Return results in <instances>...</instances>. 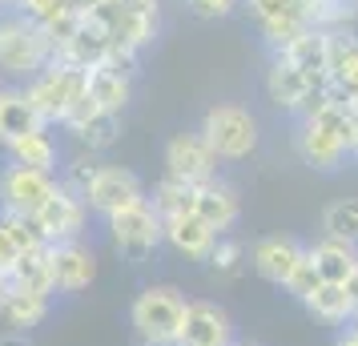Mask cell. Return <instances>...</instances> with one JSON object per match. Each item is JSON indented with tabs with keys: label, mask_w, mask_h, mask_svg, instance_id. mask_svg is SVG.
Instances as JSON below:
<instances>
[{
	"label": "cell",
	"mask_w": 358,
	"mask_h": 346,
	"mask_svg": "<svg viewBox=\"0 0 358 346\" xmlns=\"http://www.w3.org/2000/svg\"><path fill=\"white\" fill-rule=\"evenodd\" d=\"M57 189H61L57 173H41V169H29V165H4L0 169V210L4 214L36 217Z\"/></svg>",
	"instance_id": "9c48e42d"
},
{
	"label": "cell",
	"mask_w": 358,
	"mask_h": 346,
	"mask_svg": "<svg viewBox=\"0 0 358 346\" xmlns=\"http://www.w3.org/2000/svg\"><path fill=\"white\" fill-rule=\"evenodd\" d=\"M13 290H24V294H57V282H52V262H49V246L24 254L17 266H13Z\"/></svg>",
	"instance_id": "4316f807"
},
{
	"label": "cell",
	"mask_w": 358,
	"mask_h": 346,
	"mask_svg": "<svg viewBox=\"0 0 358 346\" xmlns=\"http://www.w3.org/2000/svg\"><path fill=\"white\" fill-rule=\"evenodd\" d=\"M242 8L250 13L254 29H258V36L266 41L270 52L290 49L294 41L310 29L302 0H242Z\"/></svg>",
	"instance_id": "30bf717a"
},
{
	"label": "cell",
	"mask_w": 358,
	"mask_h": 346,
	"mask_svg": "<svg viewBox=\"0 0 358 346\" xmlns=\"http://www.w3.org/2000/svg\"><path fill=\"white\" fill-rule=\"evenodd\" d=\"M185 306H189V298L173 282L141 286L129 306V326L137 334V343L173 346L178 343V330H181V318H185Z\"/></svg>",
	"instance_id": "277c9868"
},
{
	"label": "cell",
	"mask_w": 358,
	"mask_h": 346,
	"mask_svg": "<svg viewBox=\"0 0 358 346\" xmlns=\"http://www.w3.org/2000/svg\"><path fill=\"white\" fill-rule=\"evenodd\" d=\"M101 4H105V0H69V8H73L77 17H89V13H97Z\"/></svg>",
	"instance_id": "8d00e7d4"
},
{
	"label": "cell",
	"mask_w": 358,
	"mask_h": 346,
	"mask_svg": "<svg viewBox=\"0 0 358 346\" xmlns=\"http://www.w3.org/2000/svg\"><path fill=\"white\" fill-rule=\"evenodd\" d=\"M4 153H8V165H29V169L57 173V178H61V165H65L61 161V141H57V133L49 125L17 137L13 145H4Z\"/></svg>",
	"instance_id": "ffe728a7"
},
{
	"label": "cell",
	"mask_w": 358,
	"mask_h": 346,
	"mask_svg": "<svg viewBox=\"0 0 358 346\" xmlns=\"http://www.w3.org/2000/svg\"><path fill=\"white\" fill-rule=\"evenodd\" d=\"M45 121L36 117L33 101H29V93H24V85H0V145H13L17 137H24V133L41 129Z\"/></svg>",
	"instance_id": "44dd1931"
},
{
	"label": "cell",
	"mask_w": 358,
	"mask_h": 346,
	"mask_svg": "<svg viewBox=\"0 0 358 346\" xmlns=\"http://www.w3.org/2000/svg\"><path fill=\"white\" fill-rule=\"evenodd\" d=\"M310 262L322 274V282L346 286V278L358 274V246L355 242H338V238H318L310 246Z\"/></svg>",
	"instance_id": "603a6c76"
},
{
	"label": "cell",
	"mask_w": 358,
	"mask_h": 346,
	"mask_svg": "<svg viewBox=\"0 0 358 346\" xmlns=\"http://www.w3.org/2000/svg\"><path fill=\"white\" fill-rule=\"evenodd\" d=\"M105 233H109V246L121 262L129 266H145L157 258V250L165 246V222L162 214L141 201V206H133L125 214H117L105 222Z\"/></svg>",
	"instance_id": "52a82bcc"
},
{
	"label": "cell",
	"mask_w": 358,
	"mask_h": 346,
	"mask_svg": "<svg viewBox=\"0 0 358 346\" xmlns=\"http://www.w3.org/2000/svg\"><path fill=\"white\" fill-rule=\"evenodd\" d=\"M318 286H322V274L314 270V262H310V246H306V258H302V266H298V270H294V278L286 282V294L302 302V298H310Z\"/></svg>",
	"instance_id": "d6a6232c"
},
{
	"label": "cell",
	"mask_w": 358,
	"mask_h": 346,
	"mask_svg": "<svg viewBox=\"0 0 358 346\" xmlns=\"http://www.w3.org/2000/svg\"><path fill=\"white\" fill-rule=\"evenodd\" d=\"M234 343H238V330H234V318H229L226 306L213 302V298H189L173 346H234Z\"/></svg>",
	"instance_id": "7c38bea8"
},
{
	"label": "cell",
	"mask_w": 358,
	"mask_h": 346,
	"mask_svg": "<svg viewBox=\"0 0 358 346\" xmlns=\"http://www.w3.org/2000/svg\"><path fill=\"white\" fill-rule=\"evenodd\" d=\"M355 322H358V318H355Z\"/></svg>",
	"instance_id": "b9f144b4"
},
{
	"label": "cell",
	"mask_w": 358,
	"mask_h": 346,
	"mask_svg": "<svg viewBox=\"0 0 358 346\" xmlns=\"http://www.w3.org/2000/svg\"><path fill=\"white\" fill-rule=\"evenodd\" d=\"M24 93H29L36 117H41L49 129H69V125H77L85 113H93V105H89V85H85V69L65 65V61H52L49 69H41L33 81L24 85Z\"/></svg>",
	"instance_id": "7a4b0ae2"
},
{
	"label": "cell",
	"mask_w": 358,
	"mask_h": 346,
	"mask_svg": "<svg viewBox=\"0 0 358 346\" xmlns=\"http://www.w3.org/2000/svg\"><path fill=\"white\" fill-rule=\"evenodd\" d=\"M217 233L201 222L197 214H181V217H169L165 222V246L173 250L178 258H185V262H210V254L217 250Z\"/></svg>",
	"instance_id": "ac0fdd59"
},
{
	"label": "cell",
	"mask_w": 358,
	"mask_h": 346,
	"mask_svg": "<svg viewBox=\"0 0 358 346\" xmlns=\"http://www.w3.org/2000/svg\"><path fill=\"white\" fill-rule=\"evenodd\" d=\"M49 262H52V282L57 294H85L97 282V254L89 242H61L49 246Z\"/></svg>",
	"instance_id": "2e32d148"
},
{
	"label": "cell",
	"mask_w": 358,
	"mask_h": 346,
	"mask_svg": "<svg viewBox=\"0 0 358 346\" xmlns=\"http://www.w3.org/2000/svg\"><path fill=\"white\" fill-rule=\"evenodd\" d=\"M334 346H358V322H346L342 330H334Z\"/></svg>",
	"instance_id": "836d02e7"
},
{
	"label": "cell",
	"mask_w": 358,
	"mask_h": 346,
	"mask_svg": "<svg viewBox=\"0 0 358 346\" xmlns=\"http://www.w3.org/2000/svg\"><path fill=\"white\" fill-rule=\"evenodd\" d=\"M17 8V0H0V13H13Z\"/></svg>",
	"instance_id": "f35d334b"
},
{
	"label": "cell",
	"mask_w": 358,
	"mask_h": 346,
	"mask_svg": "<svg viewBox=\"0 0 358 346\" xmlns=\"http://www.w3.org/2000/svg\"><path fill=\"white\" fill-rule=\"evenodd\" d=\"M306 258V242H298L290 233H266L258 238L254 246H250V266H254V274L266 278L270 286H282L286 290V282L294 278V270L302 266Z\"/></svg>",
	"instance_id": "5bb4252c"
},
{
	"label": "cell",
	"mask_w": 358,
	"mask_h": 346,
	"mask_svg": "<svg viewBox=\"0 0 358 346\" xmlns=\"http://www.w3.org/2000/svg\"><path fill=\"white\" fill-rule=\"evenodd\" d=\"M197 129H201V137L217 153V161H245L262 145L258 117H254V109H245L238 101H213L210 109L201 113Z\"/></svg>",
	"instance_id": "5b68a950"
},
{
	"label": "cell",
	"mask_w": 358,
	"mask_h": 346,
	"mask_svg": "<svg viewBox=\"0 0 358 346\" xmlns=\"http://www.w3.org/2000/svg\"><path fill=\"white\" fill-rule=\"evenodd\" d=\"M262 93L266 101L274 105L278 113L286 117H310L326 97H330V89H322L318 81H310L302 69L294 65L290 57H282V52H270V61H266V73H262Z\"/></svg>",
	"instance_id": "8992f818"
},
{
	"label": "cell",
	"mask_w": 358,
	"mask_h": 346,
	"mask_svg": "<svg viewBox=\"0 0 358 346\" xmlns=\"http://www.w3.org/2000/svg\"><path fill=\"white\" fill-rule=\"evenodd\" d=\"M330 97L358 113V33L350 29L330 36Z\"/></svg>",
	"instance_id": "e0dca14e"
},
{
	"label": "cell",
	"mask_w": 358,
	"mask_h": 346,
	"mask_svg": "<svg viewBox=\"0 0 358 346\" xmlns=\"http://www.w3.org/2000/svg\"><path fill=\"white\" fill-rule=\"evenodd\" d=\"M238 8H242V0H185V13H189L194 20H206V24L229 20Z\"/></svg>",
	"instance_id": "1f68e13d"
},
{
	"label": "cell",
	"mask_w": 358,
	"mask_h": 346,
	"mask_svg": "<svg viewBox=\"0 0 358 346\" xmlns=\"http://www.w3.org/2000/svg\"><path fill=\"white\" fill-rule=\"evenodd\" d=\"M245 266H250V250H245V242H238V238H222L217 250L210 254L206 270H210L217 282H234V278H242L245 274Z\"/></svg>",
	"instance_id": "f1b7e54d"
},
{
	"label": "cell",
	"mask_w": 358,
	"mask_h": 346,
	"mask_svg": "<svg viewBox=\"0 0 358 346\" xmlns=\"http://www.w3.org/2000/svg\"><path fill=\"white\" fill-rule=\"evenodd\" d=\"M89 206H85L81 194H73V189H57L49 198V206L33 217L41 238H45V246H61V242H81L85 230H89Z\"/></svg>",
	"instance_id": "4fadbf2b"
},
{
	"label": "cell",
	"mask_w": 358,
	"mask_h": 346,
	"mask_svg": "<svg viewBox=\"0 0 358 346\" xmlns=\"http://www.w3.org/2000/svg\"><path fill=\"white\" fill-rule=\"evenodd\" d=\"M165 178H178L185 185H201L217 178V153L210 149V141L201 137V129H178L165 141Z\"/></svg>",
	"instance_id": "8fae6325"
},
{
	"label": "cell",
	"mask_w": 358,
	"mask_h": 346,
	"mask_svg": "<svg viewBox=\"0 0 358 346\" xmlns=\"http://www.w3.org/2000/svg\"><path fill=\"white\" fill-rule=\"evenodd\" d=\"M0 346H36L33 334H17V330H4L0 334Z\"/></svg>",
	"instance_id": "d590c367"
},
{
	"label": "cell",
	"mask_w": 358,
	"mask_h": 346,
	"mask_svg": "<svg viewBox=\"0 0 358 346\" xmlns=\"http://www.w3.org/2000/svg\"><path fill=\"white\" fill-rule=\"evenodd\" d=\"M52 310V298L45 294H24V290H13L8 286V294L0 298V322L8 330H17V334H29L33 326H41Z\"/></svg>",
	"instance_id": "cb8c5ba5"
},
{
	"label": "cell",
	"mask_w": 358,
	"mask_h": 346,
	"mask_svg": "<svg viewBox=\"0 0 358 346\" xmlns=\"http://www.w3.org/2000/svg\"><path fill=\"white\" fill-rule=\"evenodd\" d=\"M194 201H197V185H185L178 178H162V182L149 189V206L162 214V222L181 214H194Z\"/></svg>",
	"instance_id": "83f0119b"
},
{
	"label": "cell",
	"mask_w": 358,
	"mask_h": 346,
	"mask_svg": "<svg viewBox=\"0 0 358 346\" xmlns=\"http://www.w3.org/2000/svg\"><path fill=\"white\" fill-rule=\"evenodd\" d=\"M194 214L210 226L217 238H229L234 226L242 222V194H238V185L226 182L222 173L210 178V182L197 185V201H194Z\"/></svg>",
	"instance_id": "9a60e30c"
},
{
	"label": "cell",
	"mask_w": 358,
	"mask_h": 346,
	"mask_svg": "<svg viewBox=\"0 0 358 346\" xmlns=\"http://www.w3.org/2000/svg\"><path fill=\"white\" fill-rule=\"evenodd\" d=\"M330 36L334 33H326V29H306L290 49H282V57H290L294 65L322 89H330Z\"/></svg>",
	"instance_id": "7402d4cb"
},
{
	"label": "cell",
	"mask_w": 358,
	"mask_h": 346,
	"mask_svg": "<svg viewBox=\"0 0 358 346\" xmlns=\"http://www.w3.org/2000/svg\"><path fill=\"white\" fill-rule=\"evenodd\" d=\"M234 346H254V343H234Z\"/></svg>",
	"instance_id": "ab89813d"
},
{
	"label": "cell",
	"mask_w": 358,
	"mask_h": 346,
	"mask_svg": "<svg viewBox=\"0 0 358 346\" xmlns=\"http://www.w3.org/2000/svg\"><path fill=\"white\" fill-rule=\"evenodd\" d=\"M141 201H149L145 182H141L133 169L113 165V161H101L97 173H93V182H89V189H85V206H89V214H97L101 222L125 214V210L141 206Z\"/></svg>",
	"instance_id": "ba28073f"
},
{
	"label": "cell",
	"mask_w": 358,
	"mask_h": 346,
	"mask_svg": "<svg viewBox=\"0 0 358 346\" xmlns=\"http://www.w3.org/2000/svg\"><path fill=\"white\" fill-rule=\"evenodd\" d=\"M69 137L77 141V145L85 149V153H105V149H113L117 141H121V117H113V113H85L77 125H69Z\"/></svg>",
	"instance_id": "d4e9b609"
},
{
	"label": "cell",
	"mask_w": 358,
	"mask_h": 346,
	"mask_svg": "<svg viewBox=\"0 0 358 346\" xmlns=\"http://www.w3.org/2000/svg\"><path fill=\"white\" fill-rule=\"evenodd\" d=\"M97 165H101V161L93 157V153H81V157H73V161H65V165H61V185L85 198V189H89V182H93V173H97Z\"/></svg>",
	"instance_id": "4dcf8cb0"
},
{
	"label": "cell",
	"mask_w": 358,
	"mask_h": 346,
	"mask_svg": "<svg viewBox=\"0 0 358 346\" xmlns=\"http://www.w3.org/2000/svg\"><path fill=\"white\" fill-rule=\"evenodd\" d=\"M342 290H346V302H350V314H355V318H358V274H350V278H346V286H342ZM355 318H350V322H355Z\"/></svg>",
	"instance_id": "e575fe53"
},
{
	"label": "cell",
	"mask_w": 358,
	"mask_h": 346,
	"mask_svg": "<svg viewBox=\"0 0 358 346\" xmlns=\"http://www.w3.org/2000/svg\"><path fill=\"white\" fill-rule=\"evenodd\" d=\"M141 346H149V343H141Z\"/></svg>",
	"instance_id": "60d3db41"
},
{
	"label": "cell",
	"mask_w": 358,
	"mask_h": 346,
	"mask_svg": "<svg viewBox=\"0 0 358 346\" xmlns=\"http://www.w3.org/2000/svg\"><path fill=\"white\" fill-rule=\"evenodd\" d=\"M322 238L355 242L358 246V198H338L322 210Z\"/></svg>",
	"instance_id": "f546056e"
},
{
	"label": "cell",
	"mask_w": 358,
	"mask_h": 346,
	"mask_svg": "<svg viewBox=\"0 0 358 346\" xmlns=\"http://www.w3.org/2000/svg\"><path fill=\"white\" fill-rule=\"evenodd\" d=\"M350 161L358 165V121H355V137H350Z\"/></svg>",
	"instance_id": "74e56055"
},
{
	"label": "cell",
	"mask_w": 358,
	"mask_h": 346,
	"mask_svg": "<svg viewBox=\"0 0 358 346\" xmlns=\"http://www.w3.org/2000/svg\"><path fill=\"white\" fill-rule=\"evenodd\" d=\"M358 113L342 101L326 97L310 117H298L290 133V145L298 161L314 173H338L350 165V137H355Z\"/></svg>",
	"instance_id": "6da1fadb"
},
{
	"label": "cell",
	"mask_w": 358,
	"mask_h": 346,
	"mask_svg": "<svg viewBox=\"0 0 358 346\" xmlns=\"http://www.w3.org/2000/svg\"><path fill=\"white\" fill-rule=\"evenodd\" d=\"M49 65H52L49 33L17 8L0 13V77L8 85H29Z\"/></svg>",
	"instance_id": "3957f363"
},
{
	"label": "cell",
	"mask_w": 358,
	"mask_h": 346,
	"mask_svg": "<svg viewBox=\"0 0 358 346\" xmlns=\"http://www.w3.org/2000/svg\"><path fill=\"white\" fill-rule=\"evenodd\" d=\"M302 310H306L310 318H318L322 326H334V330H342L355 318V314H350V302H346V290L334 286V282H322L310 298H302Z\"/></svg>",
	"instance_id": "484cf974"
},
{
	"label": "cell",
	"mask_w": 358,
	"mask_h": 346,
	"mask_svg": "<svg viewBox=\"0 0 358 346\" xmlns=\"http://www.w3.org/2000/svg\"><path fill=\"white\" fill-rule=\"evenodd\" d=\"M85 85H89V105H93L97 113L121 117L133 101L137 77L121 73V69H109V65H93V69H85Z\"/></svg>",
	"instance_id": "d6986e66"
}]
</instances>
